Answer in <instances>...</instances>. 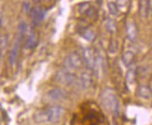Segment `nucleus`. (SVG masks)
Masks as SVG:
<instances>
[{"mask_svg": "<svg viewBox=\"0 0 152 125\" xmlns=\"http://www.w3.org/2000/svg\"><path fill=\"white\" fill-rule=\"evenodd\" d=\"M64 113V109L60 106H52L37 111L34 115V120L36 122L38 123H43V122L55 123L62 119Z\"/></svg>", "mask_w": 152, "mask_h": 125, "instance_id": "obj_1", "label": "nucleus"}, {"mask_svg": "<svg viewBox=\"0 0 152 125\" xmlns=\"http://www.w3.org/2000/svg\"><path fill=\"white\" fill-rule=\"evenodd\" d=\"M101 103L103 107L110 111V112L118 116L120 112V101L118 99V96L113 91L110 89L104 90L101 94Z\"/></svg>", "mask_w": 152, "mask_h": 125, "instance_id": "obj_2", "label": "nucleus"}, {"mask_svg": "<svg viewBox=\"0 0 152 125\" xmlns=\"http://www.w3.org/2000/svg\"><path fill=\"white\" fill-rule=\"evenodd\" d=\"M56 80L61 84L70 86V85H73L76 82L77 77L76 75L74 73H72L68 69H61L57 72Z\"/></svg>", "mask_w": 152, "mask_h": 125, "instance_id": "obj_3", "label": "nucleus"}, {"mask_svg": "<svg viewBox=\"0 0 152 125\" xmlns=\"http://www.w3.org/2000/svg\"><path fill=\"white\" fill-rule=\"evenodd\" d=\"M83 57L77 51H73L65 59L64 64L67 68L71 69H78L83 65Z\"/></svg>", "mask_w": 152, "mask_h": 125, "instance_id": "obj_4", "label": "nucleus"}, {"mask_svg": "<svg viewBox=\"0 0 152 125\" xmlns=\"http://www.w3.org/2000/svg\"><path fill=\"white\" fill-rule=\"evenodd\" d=\"M96 52L97 51L92 48H85L83 50L82 57L85 64L87 65V68H90L91 70L94 68L95 58H96Z\"/></svg>", "mask_w": 152, "mask_h": 125, "instance_id": "obj_5", "label": "nucleus"}, {"mask_svg": "<svg viewBox=\"0 0 152 125\" xmlns=\"http://www.w3.org/2000/svg\"><path fill=\"white\" fill-rule=\"evenodd\" d=\"M92 78H94V72L91 69L87 68L82 71L79 77V82L83 89H89L92 85Z\"/></svg>", "mask_w": 152, "mask_h": 125, "instance_id": "obj_6", "label": "nucleus"}, {"mask_svg": "<svg viewBox=\"0 0 152 125\" xmlns=\"http://www.w3.org/2000/svg\"><path fill=\"white\" fill-rule=\"evenodd\" d=\"M30 13H31L32 22L35 25L40 23L45 16V11L41 7H35V8L31 9Z\"/></svg>", "mask_w": 152, "mask_h": 125, "instance_id": "obj_7", "label": "nucleus"}, {"mask_svg": "<svg viewBox=\"0 0 152 125\" xmlns=\"http://www.w3.org/2000/svg\"><path fill=\"white\" fill-rule=\"evenodd\" d=\"M37 45V33L33 29H30L28 32L27 37H26V40H25V48L28 50H32V49L36 48Z\"/></svg>", "mask_w": 152, "mask_h": 125, "instance_id": "obj_8", "label": "nucleus"}, {"mask_svg": "<svg viewBox=\"0 0 152 125\" xmlns=\"http://www.w3.org/2000/svg\"><path fill=\"white\" fill-rule=\"evenodd\" d=\"M23 36L20 35V37L18 38V40L16 41V43L13 46V48L10 51V56H9V61H10V64L12 67V65H14L16 61H17V57H18V53H19V49H20V44H21V40L23 38Z\"/></svg>", "mask_w": 152, "mask_h": 125, "instance_id": "obj_9", "label": "nucleus"}, {"mask_svg": "<svg viewBox=\"0 0 152 125\" xmlns=\"http://www.w3.org/2000/svg\"><path fill=\"white\" fill-rule=\"evenodd\" d=\"M126 29H127V37L129 38V40L132 42L135 41V39L137 37L138 34V30H137V26L134 21H130L126 24Z\"/></svg>", "mask_w": 152, "mask_h": 125, "instance_id": "obj_10", "label": "nucleus"}, {"mask_svg": "<svg viewBox=\"0 0 152 125\" xmlns=\"http://www.w3.org/2000/svg\"><path fill=\"white\" fill-rule=\"evenodd\" d=\"M134 58H135L134 52L131 50H127L123 51L122 56H121V60H122V63L125 67H130L131 65H133Z\"/></svg>", "mask_w": 152, "mask_h": 125, "instance_id": "obj_11", "label": "nucleus"}, {"mask_svg": "<svg viewBox=\"0 0 152 125\" xmlns=\"http://www.w3.org/2000/svg\"><path fill=\"white\" fill-rule=\"evenodd\" d=\"M149 10V2L148 0H139L138 1V12L142 18H147L148 16Z\"/></svg>", "mask_w": 152, "mask_h": 125, "instance_id": "obj_12", "label": "nucleus"}, {"mask_svg": "<svg viewBox=\"0 0 152 125\" xmlns=\"http://www.w3.org/2000/svg\"><path fill=\"white\" fill-rule=\"evenodd\" d=\"M80 35L82 36V37L84 39H86V40L88 41H94L95 39V37H96V34L94 30L91 28V27H84L81 29L80 31Z\"/></svg>", "mask_w": 152, "mask_h": 125, "instance_id": "obj_13", "label": "nucleus"}, {"mask_svg": "<svg viewBox=\"0 0 152 125\" xmlns=\"http://www.w3.org/2000/svg\"><path fill=\"white\" fill-rule=\"evenodd\" d=\"M137 94L141 98H144V99H149V98L152 96V90L149 86L142 85V86L138 87Z\"/></svg>", "mask_w": 152, "mask_h": 125, "instance_id": "obj_14", "label": "nucleus"}, {"mask_svg": "<svg viewBox=\"0 0 152 125\" xmlns=\"http://www.w3.org/2000/svg\"><path fill=\"white\" fill-rule=\"evenodd\" d=\"M135 78H136V67H134V65H131L126 74V82L129 85H132L135 81Z\"/></svg>", "mask_w": 152, "mask_h": 125, "instance_id": "obj_15", "label": "nucleus"}, {"mask_svg": "<svg viewBox=\"0 0 152 125\" xmlns=\"http://www.w3.org/2000/svg\"><path fill=\"white\" fill-rule=\"evenodd\" d=\"M50 98L53 101H59V100H63L64 98V91H61L60 89H53L52 91H50L48 94Z\"/></svg>", "mask_w": 152, "mask_h": 125, "instance_id": "obj_16", "label": "nucleus"}, {"mask_svg": "<svg viewBox=\"0 0 152 125\" xmlns=\"http://www.w3.org/2000/svg\"><path fill=\"white\" fill-rule=\"evenodd\" d=\"M104 26L107 30L111 33V34H113V33L116 32V29H117V25H116V23L113 19L111 18H107L104 20Z\"/></svg>", "mask_w": 152, "mask_h": 125, "instance_id": "obj_17", "label": "nucleus"}, {"mask_svg": "<svg viewBox=\"0 0 152 125\" xmlns=\"http://www.w3.org/2000/svg\"><path fill=\"white\" fill-rule=\"evenodd\" d=\"M107 9L108 11L111 15L113 16H118V12H120V8L118 7L116 2H108L107 3Z\"/></svg>", "mask_w": 152, "mask_h": 125, "instance_id": "obj_18", "label": "nucleus"}, {"mask_svg": "<svg viewBox=\"0 0 152 125\" xmlns=\"http://www.w3.org/2000/svg\"><path fill=\"white\" fill-rule=\"evenodd\" d=\"M117 5L118 8H125L130 3V0H117Z\"/></svg>", "mask_w": 152, "mask_h": 125, "instance_id": "obj_19", "label": "nucleus"}, {"mask_svg": "<svg viewBox=\"0 0 152 125\" xmlns=\"http://www.w3.org/2000/svg\"><path fill=\"white\" fill-rule=\"evenodd\" d=\"M117 49H118V43L115 40H111L110 45H109V51L111 53H115Z\"/></svg>", "mask_w": 152, "mask_h": 125, "instance_id": "obj_20", "label": "nucleus"}, {"mask_svg": "<svg viewBox=\"0 0 152 125\" xmlns=\"http://www.w3.org/2000/svg\"><path fill=\"white\" fill-rule=\"evenodd\" d=\"M148 2H149V10H152V0H148Z\"/></svg>", "mask_w": 152, "mask_h": 125, "instance_id": "obj_21", "label": "nucleus"}, {"mask_svg": "<svg viewBox=\"0 0 152 125\" xmlns=\"http://www.w3.org/2000/svg\"><path fill=\"white\" fill-rule=\"evenodd\" d=\"M0 57H1V54H0Z\"/></svg>", "mask_w": 152, "mask_h": 125, "instance_id": "obj_22", "label": "nucleus"}]
</instances>
